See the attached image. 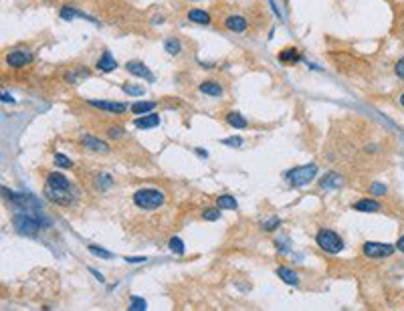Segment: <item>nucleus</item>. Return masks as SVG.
<instances>
[{"label": "nucleus", "instance_id": "nucleus-1", "mask_svg": "<svg viewBox=\"0 0 404 311\" xmlns=\"http://www.w3.org/2000/svg\"><path fill=\"white\" fill-rule=\"evenodd\" d=\"M134 204L138 208H144V210H156L160 206H164L166 202V194L158 188H140L134 192L132 196Z\"/></svg>", "mask_w": 404, "mask_h": 311}, {"label": "nucleus", "instance_id": "nucleus-2", "mask_svg": "<svg viewBox=\"0 0 404 311\" xmlns=\"http://www.w3.org/2000/svg\"><path fill=\"white\" fill-rule=\"evenodd\" d=\"M315 240H317V244H320V249L330 253V255H337L344 249L342 236H339L337 233H333V231H330V229H322L315 234Z\"/></svg>", "mask_w": 404, "mask_h": 311}, {"label": "nucleus", "instance_id": "nucleus-3", "mask_svg": "<svg viewBox=\"0 0 404 311\" xmlns=\"http://www.w3.org/2000/svg\"><path fill=\"white\" fill-rule=\"evenodd\" d=\"M317 168L315 164H307V166H301V168H291L285 178H287V182H291L293 186H307L313 178L317 176Z\"/></svg>", "mask_w": 404, "mask_h": 311}, {"label": "nucleus", "instance_id": "nucleus-4", "mask_svg": "<svg viewBox=\"0 0 404 311\" xmlns=\"http://www.w3.org/2000/svg\"><path fill=\"white\" fill-rule=\"evenodd\" d=\"M12 225H14L16 233L33 236V234L38 233V227L42 225V222H40L37 216H31V214H27V212H18V214H14V218H12ZM42 227H45V225H42Z\"/></svg>", "mask_w": 404, "mask_h": 311}, {"label": "nucleus", "instance_id": "nucleus-5", "mask_svg": "<svg viewBox=\"0 0 404 311\" xmlns=\"http://www.w3.org/2000/svg\"><path fill=\"white\" fill-rule=\"evenodd\" d=\"M362 251L366 257L370 259H386L390 255H394L396 251V244H388V242H374V240H368L362 244Z\"/></svg>", "mask_w": 404, "mask_h": 311}, {"label": "nucleus", "instance_id": "nucleus-6", "mask_svg": "<svg viewBox=\"0 0 404 311\" xmlns=\"http://www.w3.org/2000/svg\"><path fill=\"white\" fill-rule=\"evenodd\" d=\"M6 63L12 69H20V67H27L33 63V53L31 51H25V49H16V51H10L6 55Z\"/></svg>", "mask_w": 404, "mask_h": 311}, {"label": "nucleus", "instance_id": "nucleus-7", "mask_svg": "<svg viewBox=\"0 0 404 311\" xmlns=\"http://www.w3.org/2000/svg\"><path fill=\"white\" fill-rule=\"evenodd\" d=\"M45 188H49V190H71V180L67 176L59 174V172H51L47 176Z\"/></svg>", "mask_w": 404, "mask_h": 311}, {"label": "nucleus", "instance_id": "nucleus-8", "mask_svg": "<svg viewBox=\"0 0 404 311\" xmlns=\"http://www.w3.org/2000/svg\"><path fill=\"white\" fill-rule=\"evenodd\" d=\"M125 71L132 73L134 77H142V79H147V81H154V75L147 67L142 63V61H127L125 63Z\"/></svg>", "mask_w": 404, "mask_h": 311}, {"label": "nucleus", "instance_id": "nucleus-9", "mask_svg": "<svg viewBox=\"0 0 404 311\" xmlns=\"http://www.w3.org/2000/svg\"><path fill=\"white\" fill-rule=\"evenodd\" d=\"M224 29L230 33H245L249 29V20L241 14H230L224 18Z\"/></svg>", "mask_w": 404, "mask_h": 311}, {"label": "nucleus", "instance_id": "nucleus-10", "mask_svg": "<svg viewBox=\"0 0 404 311\" xmlns=\"http://www.w3.org/2000/svg\"><path fill=\"white\" fill-rule=\"evenodd\" d=\"M91 107L95 109H103V111H111V114H123L125 111V103L119 101H103V99H89L87 101Z\"/></svg>", "mask_w": 404, "mask_h": 311}, {"label": "nucleus", "instance_id": "nucleus-11", "mask_svg": "<svg viewBox=\"0 0 404 311\" xmlns=\"http://www.w3.org/2000/svg\"><path fill=\"white\" fill-rule=\"evenodd\" d=\"M81 144H83L85 148H89L91 152H97V154H108V152H110V146H108V144L101 142V140H97V138H93V136H89V133H83V136H81Z\"/></svg>", "mask_w": 404, "mask_h": 311}, {"label": "nucleus", "instance_id": "nucleus-12", "mask_svg": "<svg viewBox=\"0 0 404 311\" xmlns=\"http://www.w3.org/2000/svg\"><path fill=\"white\" fill-rule=\"evenodd\" d=\"M134 125L138 127V129H154V127H158L160 125V116H156V114H144L142 117H138V119H134Z\"/></svg>", "mask_w": 404, "mask_h": 311}, {"label": "nucleus", "instance_id": "nucleus-13", "mask_svg": "<svg viewBox=\"0 0 404 311\" xmlns=\"http://www.w3.org/2000/svg\"><path fill=\"white\" fill-rule=\"evenodd\" d=\"M97 71H103V73H111V71H115L117 69V61L113 59V55L111 53H108L105 51L103 55H101V59L97 61Z\"/></svg>", "mask_w": 404, "mask_h": 311}, {"label": "nucleus", "instance_id": "nucleus-14", "mask_svg": "<svg viewBox=\"0 0 404 311\" xmlns=\"http://www.w3.org/2000/svg\"><path fill=\"white\" fill-rule=\"evenodd\" d=\"M344 184V178L339 176V174H335V172H330V174H326L322 180H320V186L324 188V190H331V188H339Z\"/></svg>", "mask_w": 404, "mask_h": 311}, {"label": "nucleus", "instance_id": "nucleus-15", "mask_svg": "<svg viewBox=\"0 0 404 311\" xmlns=\"http://www.w3.org/2000/svg\"><path fill=\"white\" fill-rule=\"evenodd\" d=\"M198 89H200V93H204L208 97H220L222 95V85L217 81H204L198 85Z\"/></svg>", "mask_w": 404, "mask_h": 311}, {"label": "nucleus", "instance_id": "nucleus-16", "mask_svg": "<svg viewBox=\"0 0 404 311\" xmlns=\"http://www.w3.org/2000/svg\"><path fill=\"white\" fill-rule=\"evenodd\" d=\"M354 208L358 212H378L380 210V202H378V200H372V198H362V200H358V202L354 204Z\"/></svg>", "mask_w": 404, "mask_h": 311}, {"label": "nucleus", "instance_id": "nucleus-17", "mask_svg": "<svg viewBox=\"0 0 404 311\" xmlns=\"http://www.w3.org/2000/svg\"><path fill=\"white\" fill-rule=\"evenodd\" d=\"M188 20L196 22V25H210V14L202 8H190L188 10Z\"/></svg>", "mask_w": 404, "mask_h": 311}, {"label": "nucleus", "instance_id": "nucleus-18", "mask_svg": "<svg viewBox=\"0 0 404 311\" xmlns=\"http://www.w3.org/2000/svg\"><path fill=\"white\" fill-rule=\"evenodd\" d=\"M279 61H281V63H287V65H295V63L301 61V55H299V51H297V49L289 47V49H283V51L279 53Z\"/></svg>", "mask_w": 404, "mask_h": 311}, {"label": "nucleus", "instance_id": "nucleus-19", "mask_svg": "<svg viewBox=\"0 0 404 311\" xmlns=\"http://www.w3.org/2000/svg\"><path fill=\"white\" fill-rule=\"evenodd\" d=\"M59 16H61V18H65V20H73V18H89V14H85V12H81V10H77V8L69 6V4H65V6L61 8Z\"/></svg>", "mask_w": 404, "mask_h": 311}, {"label": "nucleus", "instance_id": "nucleus-20", "mask_svg": "<svg viewBox=\"0 0 404 311\" xmlns=\"http://www.w3.org/2000/svg\"><path fill=\"white\" fill-rule=\"evenodd\" d=\"M226 123L232 125L235 129H245L249 125V121L241 114H237V111H230V114H226Z\"/></svg>", "mask_w": 404, "mask_h": 311}, {"label": "nucleus", "instance_id": "nucleus-21", "mask_svg": "<svg viewBox=\"0 0 404 311\" xmlns=\"http://www.w3.org/2000/svg\"><path fill=\"white\" fill-rule=\"evenodd\" d=\"M217 206L220 210H235L237 208V200L235 196H230V194H222L217 198Z\"/></svg>", "mask_w": 404, "mask_h": 311}, {"label": "nucleus", "instance_id": "nucleus-22", "mask_svg": "<svg viewBox=\"0 0 404 311\" xmlns=\"http://www.w3.org/2000/svg\"><path fill=\"white\" fill-rule=\"evenodd\" d=\"M277 275H279V279H283L287 285H297V283H299V277H297V273L291 271V269H287V267H279Z\"/></svg>", "mask_w": 404, "mask_h": 311}, {"label": "nucleus", "instance_id": "nucleus-23", "mask_svg": "<svg viewBox=\"0 0 404 311\" xmlns=\"http://www.w3.org/2000/svg\"><path fill=\"white\" fill-rule=\"evenodd\" d=\"M154 107H156L154 101H140V103L132 105V111L136 116H144V114H150V111H154Z\"/></svg>", "mask_w": 404, "mask_h": 311}, {"label": "nucleus", "instance_id": "nucleus-24", "mask_svg": "<svg viewBox=\"0 0 404 311\" xmlns=\"http://www.w3.org/2000/svg\"><path fill=\"white\" fill-rule=\"evenodd\" d=\"M168 249L172 251V253H176V255H182L184 253V242H182V238H178V236H172L168 240Z\"/></svg>", "mask_w": 404, "mask_h": 311}, {"label": "nucleus", "instance_id": "nucleus-25", "mask_svg": "<svg viewBox=\"0 0 404 311\" xmlns=\"http://www.w3.org/2000/svg\"><path fill=\"white\" fill-rule=\"evenodd\" d=\"M164 49H166L170 55H178L182 47H180V40H178V39H168V40L164 42Z\"/></svg>", "mask_w": 404, "mask_h": 311}, {"label": "nucleus", "instance_id": "nucleus-26", "mask_svg": "<svg viewBox=\"0 0 404 311\" xmlns=\"http://www.w3.org/2000/svg\"><path fill=\"white\" fill-rule=\"evenodd\" d=\"M87 249H89V253H91V255H95V257H99V259H111V257H113L110 251H105V249L97 247V244H89Z\"/></svg>", "mask_w": 404, "mask_h": 311}, {"label": "nucleus", "instance_id": "nucleus-27", "mask_svg": "<svg viewBox=\"0 0 404 311\" xmlns=\"http://www.w3.org/2000/svg\"><path fill=\"white\" fill-rule=\"evenodd\" d=\"M95 184H97V188H99V190H110L113 182H111V178H110V176L99 174V176H97V180H95Z\"/></svg>", "mask_w": 404, "mask_h": 311}, {"label": "nucleus", "instance_id": "nucleus-28", "mask_svg": "<svg viewBox=\"0 0 404 311\" xmlns=\"http://www.w3.org/2000/svg\"><path fill=\"white\" fill-rule=\"evenodd\" d=\"M121 89H123L127 95H144V93H146V89H144L142 85H130V83H125Z\"/></svg>", "mask_w": 404, "mask_h": 311}, {"label": "nucleus", "instance_id": "nucleus-29", "mask_svg": "<svg viewBox=\"0 0 404 311\" xmlns=\"http://www.w3.org/2000/svg\"><path fill=\"white\" fill-rule=\"evenodd\" d=\"M202 218L208 220V222L219 220V218H220V208L217 206V208H208V210H204V212H202Z\"/></svg>", "mask_w": 404, "mask_h": 311}, {"label": "nucleus", "instance_id": "nucleus-30", "mask_svg": "<svg viewBox=\"0 0 404 311\" xmlns=\"http://www.w3.org/2000/svg\"><path fill=\"white\" fill-rule=\"evenodd\" d=\"M55 164L59 168H73V162L67 158V156H63V154H55Z\"/></svg>", "mask_w": 404, "mask_h": 311}, {"label": "nucleus", "instance_id": "nucleus-31", "mask_svg": "<svg viewBox=\"0 0 404 311\" xmlns=\"http://www.w3.org/2000/svg\"><path fill=\"white\" fill-rule=\"evenodd\" d=\"M146 307H147V303H146L144 299H140V297H136V295L130 297V309H146Z\"/></svg>", "mask_w": 404, "mask_h": 311}, {"label": "nucleus", "instance_id": "nucleus-32", "mask_svg": "<svg viewBox=\"0 0 404 311\" xmlns=\"http://www.w3.org/2000/svg\"><path fill=\"white\" fill-rule=\"evenodd\" d=\"M370 192H372L374 196H384V194H386V186L382 184V182H374V184L370 186Z\"/></svg>", "mask_w": 404, "mask_h": 311}, {"label": "nucleus", "instance_id": "nucleus-33", "mask_svg": "<svg viewBox=\"0 0 404 311\" xmlns=\"http://www.w3.org/2000/svg\"><path fill=\"white\" fill-rule=\"evenodd\" d=\"M394 73H396V77H400V79L404 81V55L396 61V65H394Z\"/></svg>", "mask_w": 404, "mask_h": 311}, {"label": "nucleus", "instance_id": "nucleus-34", "mask_svg": "<svg viewBox=\"0 0 404 311\" xmlns=\"http://www.w3.org/2000/svg\"><path fill=\"white\" fill-rule=\"evenodd\" d=\"M281 225V220L277 218V216H273L269 222H265V231H275V229H277Z\"/></svg>", "mask_w": 404, "mask_h": 311}, {"label": "nucleus", "instance_id": "nucleus-35", "mask_svg": "<svg viewBox=\"0 0 404 311\" xmlns=\"http://www.w3.org/2000/svg\"><path fill=\"white\" fill-rule=\"evenodd\" d=\"M222 144L230 146V148H239V146H243V140L241 138H228V140H222Z\"/></svg>", "mask_w": 404, "mask_h": 311}, {"label": "nucleus", "instance_id": "nucleus-36", "mask_svg": "<svg viewBox=\"0 0 404 311\" xmlns=\"http://www.w3.org/2000/svg\"><path fill=\"white\" fill-rule=\"evenodd\" d=\"M110 136H111V138H121V136H123V129H121V127H111V129H110Z\"/></svg>", "mask_w": 404, "mask_h": 311}, {"label": "nucleus", "instance_id": "nucleus-37", "mask_svg": "<svg viewBox=\"0 0 404 311\" xmlns=\"http://www.w3.org/2000/svg\"><path fill=\"white\" fill-rule=\"evenodd\" d=\"M89 273H91V275H93V277H95L97 281H101V283H105V277H103V275H101L99 271H95V269H89Z\"/></svg>", "mask_w": 404, "mask_h": 311}, {"label": "nucleus", "instance_id": "nucleus-38", "mask_svg": "<svg viewBox=\"0 0 404 311\" xmlns=\"http://www.w3.org/2000/svg\"><path fill=\"white\" fill-rule=\"evenodd\" d=\"M125 261H127V263H144L146 257H125Z\"/></svg>", "mask_w": 404, "mask_h": 311}, {"label": "nucleus", "instance_id": "nucleus-39", "mask_svg": "<svg viewBox=\"0 0 404 311\" xmlns=\"http://www.w3.org/2000/svg\"><path fill=\"white\" fill-rule=\"evenodd\" d=\"M396 251L404 253V236H400V238H398V242H396Z\"/></svg>", "mask_w": 404, "mask_h": 311}, {"label": "nucleus", "instance_id": "nucleus-40", "mask_svg": "<svg viewBox=\"0 0 404 311\" xmlns=\"http://www.w3.org/2000/svg\"><path fill=\"white\" fill-rule=\"evenodd\" d=\"M2 101H4V103H14V99H12L10 95H6V93H2Z\"/></svg>", "mask_w": 404, "mask_h": 311}, {"label": "nucleus", "instance_id": "nucleus-41", "mask_svg": "<svg viewBox=\"0 0 404 311\" xmlns=\"http://www.w3.org/2000/svg\"><path fill=\"white\" fill-rule=\"evenodd\" d=\"M196 154H198V156H202V158H206V156H208V154H206V150H202V148H198V150H196Z\"/></svg>", "mask_w": 404, "mask_h": 311}, {"label": "nucleus", "instance_id": "nucleus-42", "mask_svg": "<svg viewBox=\"0 0 404 311\" xmlns=\"http://www.w3.org/2000/svg\"><path fill=\"white\" fill-rule=\"evenodd\" d=\"M398 103H400V105H402V107H404V93H402V95H400V97H398Z\"/></svg>", "mask_w": 404, "mask_h": 311}, {"label": "nucleus", "instance_id": "nucleus-43", "mask_svg": "<svg viewBox=\"0 0 404 311\" xmlns=\"http://www.w3.org/2000/svg\"><path fill=\"white\" fill-rule=\"evenodd\" d=\"M402 33H404V25H402Z\"/></svg>", "mask_w": 404, "mask_h": 311}]
</instances>
